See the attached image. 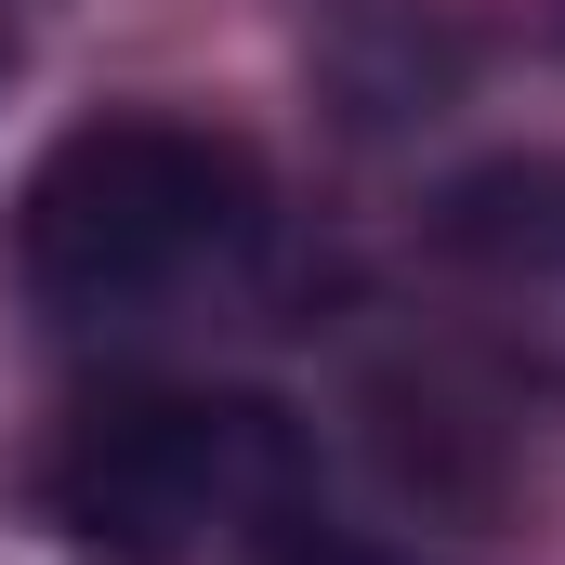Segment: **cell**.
<instances>
[{
  "mask_svg": "<svg viewBox=\"0 0 565 565\" xmlns=\"http://www.w3.org/2000/svg\"><path fill=\"white\" fill-rule=\"evenodd\" d=\"M264 250L250 145L198 119H79L13 198V289L53 329H145Z\"/></svg>",
  "mask_w": 565,
  "mask_h": 565,
  "instance_id": "obj_1",
  "label": "cell"
},
{
  "mask_svg": "<svg viewBox=\"0 0 565 565\" xmlns=\"http://www.w3.org/2000/svg\"><path fill=\"white\" fill-rule=\"evenodd\" d=\"M26 513L79 565H198L302 513V434L264 395L132 382L53 422V447L26 460Z\"/></svg>",
  "mask_w": 565,
  "mask_h": 565,
  "instance_id": "obj_2",
  "label": "cell"
}]
</instances>
